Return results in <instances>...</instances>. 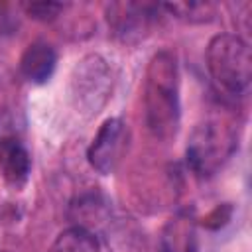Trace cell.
<instances>
[{
  "label": "cell",
  "instance_id": "obj_3",
  "mask_svg": "<svg viewBox=\"0 0 252 252\" xmlns=\"http://www.w3.org/2000/svg\"><path fill=\"white\" fill-rule=\"evenodd\" d=\"M236 132L220 120H205L195 126L187 144V165L199 177L215 175L236 152Z\"/></svg>",
  "mask_w": 252,
  "mask_h": 252
},
{
  "label": "cell",
  "instance_id": "obj_8",
  "mask_svg": "<svg viewBox=\"0 0 252 252\" xmlns=\"http://www.w3.org/2000/svg\"><path fill=\"white\" fill-rule=\"evenodd\" d=\"M55 63H57L55 49L47 41L37 39L24 49L20 57V73L24 75L26 81L33 85H41L49 81V77L53 75Z\"/></svg>",
  "mask_w": 252,
  "mask_h": 252
},
{
  "label": "cell",
  "instance_id": "obj_14",
  "mask_svg": "<svg viewBox=\"0 0 252 252\" xmlns=\"http://www.w3.org/2000/svg\"><path fill=\"white\" fill-rule=\"evenodd\" d=\"M12 28H14L12 16L8 14V10H6L4 6H0V35H2V33H8Z\"/></svg>",
  "mask_w": 252,
  "mask_h": 252
},
{
  "label": "cell",
  "instance_id": "obj_12",
  "mask_svg": "<svg viewBox=\"0 0 252 252\" xmlns=\"http://www.w3.org/2000/svg\"><path fill=\"white\" fill-rule=\"evenodd\" d=\"M24 10L33 20L49 22L55 16H59V12L63 10V4H59V2H32V4H26Z\"/></svg>",
  "mask_w": 252,
  "mask_h": 252
},
{
  "label": "cell",
  "instance_id": "obj_7",
  "mask_svg": "<svg viewBox=\"0 0 252 252\" xmlns=\"http://www.w3.org/2000/svg\"><path fill=\"white\" fill-rule=\"evenodd\" d=\"M32 171V156L28 148L14 136H2L0 138V175L2 179L14 187L20 189L28 183Z\"/></svg>",
  "mask_w": 252,
  "mask_h": 252
},
{
  "label": "cell",
  "instance_id": "obj_1",
  "mask_svg": "<svg viewBox=\"0 0 252 252\" xmlns=\"http://www.w3.org/2000/svg\"><path fill=\"white\" fill-rule=\"evenodd\" d=\"M144 110L148 130L158 140H171L179 128V69L177 57L163 49L158 51L146 69Z\"/></svg>",
  "mask_w": 252,
  "mask_h": 252
},
{
  "label": "cell",
  "instance_id": "obj_5",
  "mask_svg": "<svg viewBox=\"0 0 252 252\" xmlns=\"http://www.w3.org/2000/svg\"><path fill=\"white\" fill-rule=\"evenodd\" d=\"M158 10H161V6L138 2H112L106 6V22L112 33L122 41H138L148 33Z\"/></svg>",
  "mask_w": 252,
  "mask_h": 252
},
{
  "label": "cell",
  "instance_id": "obj_2",
  "mask_svg": "<svg viewBox=\"0 0 252 252\" xmlns=\"http://www.w3.org/2000/svg\"><path fill=\"white\" fill-rule=\"evenodd\" d=\"M205 61L219 93L232 98H240L248 93L252 81V55L248 43L240 35H215L207 45Z\"/></svg>",
  "mask_w": 252,
  "mask_h": 252
},
{
  "label": "cell",
  "instance_id": "obj_10",
  "mask_svg": "<svg viewBox=\"0 0 252 252\" xmlns=\"http://www.w3.org/2000/svg\"><path fill=\"white\" fill-rule=\"evenodd\" d=\"M49 252H100V244L89 228L77 224L59 232Z\"/></svg>",
  "mask_w": 252,
  "mask_h": 252
},
{
  "label": "cell",
  "instance_id": "obj_6",
  "mask_svg": "<svg viewBox=\"0 0 252 252\" xmlns=\"http://www.w3.org/2000/svg\"><path fill=\"white\" fill-rule=\"evenodd\" d=\"M126 146V124L120 118H106L93 138L87 158L93 169L108 175L116 169Z\"/></svg>",
  "mask_w": 252,
  "mask_h": 252
},
{
  "label": "cell",
  "instance_id": "obj_13",
  "mask_svg": "<svg viewBox=\"0 0 252 252\" xmlns=\"http://www.w3.org/2000/svg\"><path fill=\"white\" fill-rule=\"evenodd\" d=\"M230 213H232V207H230L228 203L215 207V209L205 217V226H209V228H220L222 224L228 222Z\"/></svg>",
  "mask_w": 252,
  "mask_h": 252
},
{
  "label": "cell",
  "instance_id": "obj_9",
  "mask_svg": "<svg viewBox=\"0 0 252 252\" xmlns=\"http://www.w3.org/2000/svg\"><path fill=\"white\" fill-rule=\"evenodd\" d=\"M161 252H197V234L195 220L187 211L173 215L159 236Z\"/></svg>",
  "mask_w": 252,
  "mask_h": 252
},
{
  "label": "cell",
  "instance_id": "obj_11",
  "mask_svg": "<svg viewBox=\"0 0 252 252\" xmlns=\"http://www.w3.org/2000/svg\"><path fill=\"white\" fill-rule=\"evenodd\" d=\"M163 10H167L169 14H173L179 20L185 22H209L213 20L217 8L211 2H171V4H163Z\"/></svg>",
  "mask_w": 252,
  "mask_h": 252
},
{
  "label": "cell",
  "instance_id": "obj_4",
  "mask_svg": "<svg viewBox=\"0 0 252 252\" xmlns=\"http://www.w3.org/2000/svg\"><path fill=\"white\" fill-rule=\"evenodd\" d=\"M110 89L112 73L108 63L100 55L91 53L77 61L69 85L71 102L77 108V112H83L87 116L96 114L108 100Z\"/></svg>",
  "mask_w": 252,
  "mask_h": 252
},
{
  "label": "cell",
  "instance_id": "obj_15",
  "mask_svg": "<svg viewBox=\"0 0 252 252\" xmlns=\"http://www.w3.org/2000/svg\"><path fill=\"white\" fill-rule=\"evenodd\" d=\"M0 252H6V250H0Z\"/></svg>",
  "mask_w": 252,
  "mask_h": 252
}]
</instances>
